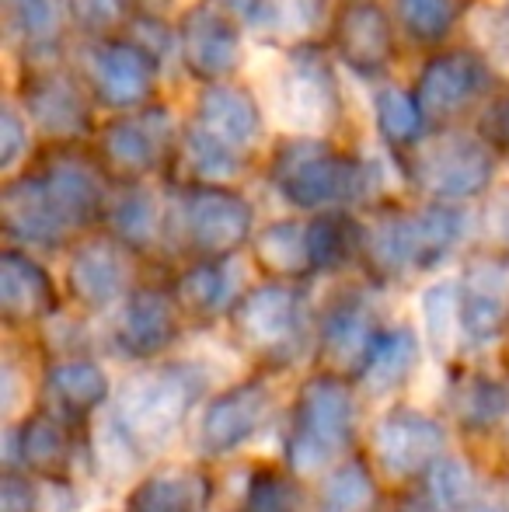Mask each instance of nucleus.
<instances>
[{
	"mask_svg": "<svg viewBox=\"0 0 509 512\" xmlns=\"http://www.w3.org/2000/svg\"><path fill=\"white\" fill-rule=\"evenodd\" d=\"M356 436V408L342 377H314L304 384L286 436V460L293 471H321L349 450Z\"/></svg>",
	"mask_w": 509,
	"mask_h": 512,
	"instance_id": "f257e3e1",
	"label": "nucleus"
},
{
	"mask_svg": "<svg viewBox=\"0 0 509 512\" xmlns=\"http://www.w3.org/2000/svg\"><path fill=\"white\" fill-rule=\"evenodd\" d=\"M199 398V380L185 366L150 373L133 380L116 401V429L129 443H161L185 422L192 401Z\"/></svg>",
	"mask_w": 509,
	"mask_h": 512,
	"instance_id": "f03ea898",
	"label": "nucleus"
},
{
	"mask_svg": "<svg viewBox=\"0 0 509 512\" xmlns=\"http://www.w3.org/2000/svg\"><path fill=\"white\" fill-rule=\"evenodd\" d=\"M374 446L387 474L415 478V474H426L443 457L447 436H443V425L436 418L408 408H394L377 422Z\"/></svg>",
	"mask_w": 509,
	"mask_h": 512,
	"instance_id": "7ed1b4c3",
	"label": "nucleus"
},
{
	"mask_svg": "<svg viewBox=\"0 0 509 512\" xmlns=\"http://www.w3.org/2000/svg\"><path fill=\"white\" fill-rule=\"evenodd\" d=\"M234 324L252 349L265 352V356H283V352L293 349L300 335L297 290L283 283H269L245 293L241 304L234 307Z\"/></svg>",
	"mask_w": 509,
	"mask_h": 512,
	"instance_id": "20e7f679",
	"label": "nucleus"
},
{
	"mask_svg": "<svg viewBox=\"0 0 509 512\" xmlns=\"http://www.w3.org/2000/svg\"><path fill=\"white\" fill-rule=\"evenodd\" d=\"M269 408V387L258 384V380L231 387L206 408L203 422H199V443H203L206 453H217V457L238 450L262 429V422L269 418Z\"/></svg>",
	"mask_w": 509,
	"mask_h": 512,
	"instance_id": "39448f33",
	"label": "nucleus"
},
{
	"mask_svg": "<svg viewBox=\"0 0 509 512\" xmlns=\"http://www.w3.org/2000/svg\"><path fill=\"white\" fill-rule=\"evenodd\" d=\"M116 349L123 356L143 359L157 356L171 345L175 338V307L164 293L157 290H140L126 300L123 314L116 321Z\"/></svg>",
	"mask_w": 509,
	"mask_h": 512,
	"instance_id": "423d86ee",
	"label": "nucleus"
},
{
	"mask_svg": "<svg viewBox=\"0 0 509 512\" xmlns=\"http://www.w3.org/2000/svg\"><path fill=\"white\" fill-rule=\"evenodd\" d=\"M252 227V209L238 196L220 192H199L189 199V237L206 255H224L238 248Z\"/></svg>",
	"mask_w": 509,
	"mask_h": 512,
	"instance_id": "0eeeda50",
	"label": "nucleus"
},
{
	"mask_svg": "<svg viewBox=\"0 0 509 512\" xmlns=\"http://www.w3.org/2000/svg\"><path fill=\"white\" fill-rule=\"evenodd\" d=\"M381 331L374 328V314L363 304H339L332 307V314L325 317V328H321V349L325 359L339 373L356 377L367 359L370 345Z\"/></svg>",
	"mask_w": 509,
	"mask_h": 512,
	"instance_id": "6e6552de",
	"label": "nucleus"
},
{
	"mask_svg": "<svg viewBox=\"0 0 509 512\" xmlns=\"http://www.w3.org/2000/svg\"><path fill=\"white\" fill-rule=\"evenodd\" d=\"M0 300H4V317L11 324L32 321L53 310V286L32 258L7 251L0 265Z\"/></svg>",
	"mask_w": 509,
	"mask_h": 512,
	"instance_id": "1a4fd4ad",
	"label": "nucleus"
},
{
	"mask_svg": "<svg viewBox=\"0 0 509 512\" xmlns=\"http://www.w3.org/2000/svg\"><path fill=\"white\" fill-rule=\"evenodd\" d=\"M126 258L112 244H88L70 265V286L88 307H105L126 290Z\"/></svg>",
	"mask_w": 509,
	"mask_h": 512,
	"instance_id": "9d476101",
	"label": "nucleus"
},
{
	"mask_svg": "<svg viewBox=\"0 0 509 512\" xmlns=\"http://www.w3.org/2000/svg\"><path fill=\"white\" fill-rule=\"evenodd\" d=\"M210 502V481L196 471L150 474L133 495L126 512H203Z\"/></svg>",
	"mask_w": 509,
	"mask_h": 512,
	"instance_id": "9b49d317",
	"label": "nucleus"
},
{
	"mask_svg": "<svg viewBox=\"0 0 509 512\" xmlns=\"http://www.w3.org/2000/svg\"><path fill=\"white\" fill-rule=\"evenodd\" d=\"M415 356H419V342H415L412 331H405V328L381 331V335L374 338V345H370L356 380H360L370 394H384V391H391V387H398L401 380L412 373Z\"/></svg>",
	"mask_w": 509,
	"mask_h": 512,
	"instance_id": "f8f14e48",
	"label": "nucleus"
},
{
	"mask_svg": "<svg viewBox=\"0 0 509 512\" xmlns=\"http://www.w3.org/2000/svg\"><path fill=\"white\" fill-rule=\"evenodd\" d=\"M46 387L67 411H91L109 398V380L91 359H67L49 366Z\"/></svg>",
	"mask_w": 509,
	"mask_h": 512,
	"instance_id": "ddd939ff",
	"label": "nucleus"
},
{
	"mask_svg": "<svg viewBox=\"0 0 509 512\" xmlns=\"http://www.w3.org/2000/svg\"><path fill=\"white\" fill-rule=\"evenodd\" d=\"M475 81H478V63L468 60V56H450V60L426 70V81L419 88V102L436 108H454L475 95Z\"/></svg>",
	"mask_w": 509,
	"mask_h": 512,
	"instance_id": "4468645a",
	"label": "nucleus"
},
{
	"mask_svg": "<svg viewBox=\"0 0 509 512\" xmlns=\"http://www.w3.org/2000/svg\"><path fill=\"white\" fill-rule=\"evenodd\" d=\"M18 450L32 471H56V467L67 464L70 457V439L56 418L49 415H32L21 425Z\"/></svg>",
	"mask_w": 509,
	"mask_h": 512,
	"instance_id": "2eb2a0df",
	"label": "nucleus"
},
{
	"mask_svg": "<svg viewBox=\"0 0 509 512\" xmlns=\"http://www.w3.org/2000/svg\"><path fill=\"white\" fill-rule=\"evenodd\" d=\"M454 411L468 429H489L509 411V387L492 377H468L454 391Z\"/></svg>",
	"mask_w": 509,
	"mask_h": 512,
	"instance_id": "dca6fc26",
	"label": "nucleus"
},
{
	"mask_svg": "<svg viewBox=\"0 0 509 512\" xmlns=\"http://www.w3.org/2000/svg\"><path fill=\"white\" fill-rule=\"evenodd\" d=\"M377 502V485L360 460L339 464L325 481L321 512H370Z\"/></svg>",
	"mask_w": 509,
	"mask_h": 512,
	"instance_id": "f3484780",
	"label": "nucleus"
},
{
	"mask_svg": "<svg viewBox=\"0 0 509 512\" xmlns=\"http://www.w3.org/2000/svg\"><path fill=\"white\" fill-rule=\"evenodd\" d=\"M258 258L276 272H307L311 265V248H307V230L297 223H272L262 237H258Z\"/></svg>",
	"mask_w": 509,
	"mask_h": 512,
	"instance_id": "a211bd4d",
	"label": "nucleus"
},
{
	"mask_svg": "<svg viewBox=\"0 0 509 512\" xmlns=\"http://www.w3.org/2000/svg\"><path fill=\"white\" fill-rule=\"evenodd\" d=\"M461 286L457 283H440L426 293L422 300V317H426V338L433 345L436 356H447L454 328L461 324Z\"/></svg>",
	"mask_w": 509,
	"mask_h": 512,
	"instance_id": "6ab92c4d",
	"label": "nucleus"
},
{
	"mask_svg": "<svg viewBox=\"0 0 509 512\" xmlns=\"http://www.w3.org/2000/svg\"><path fill=\"white\" fill-rule=\"evenodd\" d=\"M426 502L436 512H457L468 506L471 499V474L461 460L454 457H440L426 474Z\"/></svg>",
	"mask_w": 509,
	"mask_h": 512,
	"instance_id": "aec40b11",
	"label": "nucleus"
},
{
	"mask_svg": "<svg viewBox=\"0 0 509 512\" xmlns=\"http://www.w3.org/2000/svg\"><path fill=\"white\" fill-rule=\"evenodd\" d=\"M307 248H311L314 269H332L353 248V223L342 216H321L307 227Z\"/></svg>",
	"mask_w": 509,
	"mask_h": 512,
	"instance_id": "412c9836",
	"label": "nucleus"
},
{
	"mask_svg": "<svg viewBox=\"0 0 509 512\" xmlns=\"http://www.w3.org/2000/svg\"><path fill=\"white\" fill-rule=\"evenodd\" d=\"M182 297L196 310L217 314V310L231 300V276H227V265H199V269H192L189 276L182 279Z\"/></svg>",
	"mask_w": 509,
	"mask_h": 512,
	"instance_id": "4be33fe9",
	"label": "nucleus"
},
{
	"mask_svg": "<svg viewBox=\"0 0 509 512\" xmlns=\"http://www.w3.org/2000/svg\"><path fill=\"white\" fill-rule=\"evenodd\" d=\"M241 512H297V495L279 471H255Z\"/></svg>",
	"mask_w": 509,
	"mask_h": 512,
	"instance_id": "5701e85b",
	"label": "nucleus"
},
{
	"mask_svg": "<svg viewBox=\"0 0 509 512\" xmlns=\"http://www.w3.org/2000/svg\"><path fill=\"white\" fill-rule=\"evenodd\" d=\"M461 328L468 331L475 342L496 338L499 328H503V307H499V300L489 297V293H471L461 304Z\"/></svg>",
	"mask_w": 509,
	"mask_h": 512,
	"instance_id": "b1692460",
	"label": "nucleus"
},
{
	"mask_svg": "<svg viewBox=\"0 0 509 512\" xmlns=\"http://www.w3.org/2000/svg\"><path fill=\"white\" fill-rule=\"evenodd\" d=\"M398 4L408 25L419 28L422 35H436V28L450 25V0H398Z\"/></svg>",
	"mask_w": 509,
	"mask_h": 512,
	"instance_id": "393cba45",
	"label": "nucleus"
},
{
	"mask_svg": "<svg viewBox=\"0 0 509 512\" xmlns=\"http://www.w3.org/2000/svg\"><path fill=\"white\" fill-rule=\"evenodd\" d=\"M116 227L123 230L126 237H133V241H147L150 234H154V209H150L147 199H129V203L116 213Z\"/></svg>",
	"mask_w": 509,
	"mask_h": 512,
	"instance_id": "a878e982",
	"label": "nucleus"
},
{
	"mask_svg": "<svg viewBox=\"0 0 509 512\" xmlns=\"http://www.w3.org/2000/svg\"><path fill=\"white\" fill-rule=\"evenodd\" d=\"M0 509L4 512H32L35 509V492L28 485V478L7 471L0 481Z\"/></svg>",
	"mask_w": 509,
	"mask_h": 512,
	"instance_id": "bb28decb",
	"label": "nucleus"
},
{
	"mask_svg": "<svg viewBox=\"0 0 509 512\" xmlns=\"http://www.w3.org/2000/svg\"><path fill=\"white\" fill-rule=\"evenodd\" d=\"M374 14L377 11H370V7H367V32H370V21H374ZM363 42H367V46H374V42H377V46H387V35H381V39H370V35H367Z\"/></svg>",
	"mask_w": 509,
	"mask_h": 512,
	"instance_id": "cd10ccee",
	"label": "nucleus"
},
{
	"mask_svg": "<svg viewBox=\"0 0 509 512\" xmlns=\"http://www.w3.org/2000/svg\"><path fill=\"white\" fill-rule=\"evenodd\" d=\"M468 512H506V509H499V506H489V502H482V506H471Z\"/></svg>",
	"mask_w": 509,
	"mask_h": 512,
	"instance_id": "c85d7f7f",
	"label": "nucleus"
}]
</instances>
